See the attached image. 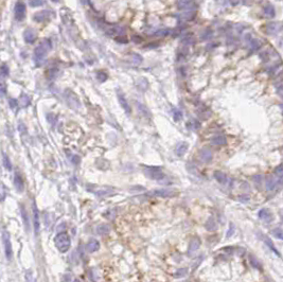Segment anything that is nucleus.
<instances>
[{
	"label": "nucleus",
	"mask_w": 283,
	"mask_h": 282,
	"mask_svg": "<svg viewBox=\"0 0 283 282\" xmlns=\"http://www.w3.org/2000/svg\"><path fill=\"white\" fill-rule=\"evenodd\" d=\"M52 48L51 42L48 39H45L42 42H40L34 50V54H33V57H34V62L36 64V66H40L44 63L45 58H46L48 52L50 51V49Z\"/></svg>",
	"instance_id": "1"
},
{
	"label": "nucleus",
	"mask_w": 283,
	"mask_h": 282,
	"mask_svg": "<svg viewBox=\"0 0 283 282\" xmlns=\"http://www.w3.org/2000/svg\"><path fill=\"white\" fill-rule=\"evenodd\" d=\"M55 246L60 252H66L70 248V238L66 232H60L54 239Z\"/></svg>",
	"instance_id": "2"
},
{
	"label": "nucleus",
	"mask_w": 283,
	"mask_h": 282,
	"mask_svg": "<svg viewBox=\"0 0 283 282\" xmlns=\"http://www.w3.org/2000/svg\"><path fill=\"white\" fill-rule=\"evenodd\" d=\"M178 191L173 188H165V189H158L154 190V191L147 192L146 196H151V197H173V196L177 195Z\"/></svg>",
	"instance_id": "3"
},
{
	"label": "nucleus",
	"mask_w": 283,
	"mask_h": 282,
	"mask_svg": "<svg viewBox=\"0 0 283 282\" xmlns=\"http://www.w3.org/2000/svg\"><path fill=\"white\" fill-rule=\"evenodd\" d=\"M144 174L149 178L155 179V180H160L165 177V173L159 168H155V167H147V168L144 170Z\"/></svg>",
	"instance_id": "4"
},
{
	"label": "nucleus",
	"mask_w": 283,
	"mask_h": 282,
	"mask_svg": "<svg viewBox=\"0 0 283 282\" xmlns=\"http://www.w3.org/2000/svg\"><path fill=\"white\" fill-rule=\"evenodd\" d=\"M26 17V4L23 2H17L15 5V18L21 21Z\"/></svg>",
	"instance_id": "5"
},
{
	"label": "nucleus",
	"mask_w": 283,
	"mask_h": 282,
	"mask_svg": "<svg viewBox=\"0 0 283 282\" xmlns=\"http://www.w3.org/2000/svg\"><path fill=\"white\" fill-rule=\"evenodd\" d=\"M3 243H4V249H5V254H7V259H11L12 258V254H13V252H12V246H11V242H10V236L9 233L7 232V231H4L3 232Z\"/></svg>",
	"instance_id": "6"
},
{
	"label": "nucleus",
	"mask_w": 283,
	"mask_h": 282,
	"mask_svg": "<svg viewBox=\"0 0 283 282\" xmlns=\"http://www.w3.org/2000/svg\"><path fill=\"white\" fill-rule=\"evenodd\" d=\"M117 96H118L119 103H120V105L122 106V109H124V112H125L126 114H130V104H128L127 101H126L124 94H123L122 92H120V91H119V92L117 93Z\"/></svg>",
	"instance_id": "7"
},
{
	"label": "nucleus",
	"mask_w": 283,
	"mask_h": 282,
	"mask_svg": "<svg viewBox=\"0 0 283 282\" xmlns=\"http://www.w3.org/2000/svg\"><path fill=\"white\" fill-rule=\"evenodd\" d=\"M50 16H51V12L44 10V11L37 12V13L34 15L33 18H34L35 21H37V22H42V21L47 20Z\"/></svg>",
	"instance_id": "8"
},
{
	"label": "nucleus",
	"mask_w": 283,
	"mask_h": 282,
	"mask_svg": "<svg viewBox=\"0 0 283 282\" xmlns=\"http://www.w3.org/2000/svg\"><path fill=\"white\" fill-rule=\"evenodd\" d=\"M36 32H35V30H33V29H27L26 31H25V33H23V38H25V40H26V42H28V44H32V42H34V40L36 39Z\"/></svg>",
	"instance_id": "9"
},
{
	"label": "nucleus",
	"mask_w": 283,
	"mask_h": 282,
	"mask_svg": "<svg viewBox=\"0 0 283 282\" xmlns=\"http://www.w3.org/2000/svg\"><path fill=\"white\" fill-rule=\"evenodd\" d=\"M200 157L204 162H210L213 158V155H212V152L209 149H203L200 152Z\"/></svg>",
	"instance_id": "10"
},
{
	"label": "nucleus",
	"mask_w": 283,
	"mask_h": 282,
	"mask_svg": "<svg viewBox=\"0 0 283 282\" xmlns=\"http://www.w3.org/2000/svg\"><path fill=\"white\" fill-rule=\"evenodd\" d=\"M259 217H260L262 221L266 222V223H269V222L273 221V214L272 212L269 211L268 209H262L259 211Z\"/></svg>",
	"instance_id": "11"
},
{
	"label": "nucleus",
	"mask_w": 283,
	"mask_h": 282,
	"mask_svg": "<svg viewBox=\"0 0 283 282\" xmlns=\"http://www.w3.org/2000/svg\"><path fill=\"white\" fill-rule=\"evenodd\" d=\"M100 248V243L95 239H91L88 243H87V251L88 252H95L99 250Z\"/></svg>",
	"instance_id": "12"
},
{
	"label": "nucleus",
	"mask_w": 283,
	"mask_h": 282,
	"mask_svg": "<svg viewBox=\"0 0 283 282\" xmlns=\"http://www.w3.org/2000/svg\"><path fill=\"white\" fill-rule=\"evenodd\" d=\"M280 30H281V26L279 23H269L268 26L266 27V32L270 35L277 34Z\"/></svg>",
	"instance_id": "13"
},
{
	"label": "nucleus",
	"mask_w": 283,
	"mask_h": 282,
	"mask_svg": "<svg viewBox=\"0 0 283 282\" xmlns=\"http://www.w3.org/2000/svg\"><path fill=\"white\" fill-rule=\"evenodd\" d=\"M33 213H34L33 214V217H34V228L36 233H38V231H39V215H38L37 208H36L35 205L33 207Z\"/></svg>",
	"instance_id": "14"
},
{
	"label": "nucleus",
	"mask_w": 283,
	"mask_h": 282,
	"mask_svg": "<svg viewBox=\"0 0 283 282\" xmlns=\"http://www.w3.org/2000/svg\"><path fill=\"white\" fill-rule=\"evenodd\" d=\"M187 150H188V143L187 142H181V143H178L176 147V154L177 156H182V155H185V153L187 152Z\"/></svg>",
	"instance_id": "15"
},
{
	"label": "nucleus",
	"mask_w": 283,
	"mask_h": 282,
	"mask_svg": "<svg viewBox=\"0 0 283 282\" xmlns=\"http://www.w3.org/2000/svg\"><path fill=\"white\" fill-rule=\"evenodd\" d=\"M200 239H193V240L190 242V245H189V252H190V254L195 252L198 248H200Z\"/></svg>",
	"instance_id": "16"
},
{
	"label": "nucleus",
	"mask_w": 283,
	"mask_h": 282,
	"mask_svg": "<svg viewBox=\"0 0 283 282\" xmlns=\"http://www.w3.org/2000/svg\"><path fill=\"white\" fill-rule=\"evenodd\" d=\"M213 177L215 178V180H217L220 184H226V182H227V176H226V174H224L223 172H220V171H215L213 174Z\"/></svg>",
	"instance_id": "17"
},
{
	"label": "nucleus",
	"mask_w": 283,
	"mask_h": 282,
	"mask_svg": "<svg viewBox=\"0 0 283 282\" xmlns=\"http://www.w3.org/2000/svg\"><path fill=\"white\" fill-rule=\"evenodd\" d=\"M211 143L213 145H224L227 143V139L224 136H215L211 139Z\"/></svg>",
	"instance_id": "18"
},
{
	"label": "nucleus",
	"mask_w": 283,
	"mask_h": 282,
	"mask_svg": "<svg viewBox=\"0 0 283 282\" xmlns=\"http://www.w3.org/2000/svg\"><path fill=\"white\" fill-rule=\"evenodd\" d=\"M95 193L97 194V195L104 197V196H108V195H110V194L114 193V190H112V188H102V189L97 190Z\"/></svg>",
	"instance_id": "19"
},
{
	"label": "nucleus",
	"mask_w": 283,
	"mask_h": 282,
	"mask_svg": "<svg viewBox=\"0 0 283 282\" xmlns=\"http://www.w3.org/2000/svg\"><path fill=\"white\" fill-rule=\"evenodd\" d=\"M264 14L266 17H268V18H273V17H275V15H276V11H275V7H273V5L268 4V5H265L264 7Z\"/></svg>",
	"instance_id": "20"
},
{
	"label": "nucleus",
	"mask_w": 283,
	"mask_h": 282,
	"mask_svg": "<svg viewBox=\"0 0 283 282\" xmlns=\"http://www.w3.org/2000/svg\"><path fill=\"white\" fill-rule=\"evenodd\" d=\"M277 186V180L275 179L274 177H268L266 179V182H265V188L266 190L270 191V190H274Z\"/></svg>",
	"instance_id": "21"
},
{
	"label": "nucleus",
	"mask_w": 283,
	"mask_h": 282,
	"mask_svg": "<svg viewBox=\"0 0 283 282\" xmlns=\"http://www.w3.org/2000/svg\"><path fill=\"white\" fill-rule=\"evenodd\" d=\"M109 231H110V227H109V225H107V224H103V225H100V226L97 227V232L99 233V234H101V236L107 234Z\"/></svg>",
	"instance_id": "22"
},
{
	"label": "nucleus",
	"mask_w": 283,
	"mask_h": 282,
	"mask_svg": "<svg viewBox=\"0 0 283 282\" xmlns=\"http://www.w3.org/2000/svg\"><path fill=\"white\" fill-rule=\"evenodd\" d=\"M31 103V98L27 94V93H22L20 96V104L22 107H27Z\"/></svg>",
	"instance_id": "23"
},
{
	"label": "nucleus",
	"mask_w": 283,
	"mask_h": 282,
	"mask_svg": "<svg viewBox=\"0 0 283 282\" xmlns=\"http://www.w3.org/2000/svg\"><path fill=\"white\" fill-rule=\"evenodd\" d=\"M15 186L18 189V191H22L23 189V180L22 178L20 177V175L16 174L15 175Z\"/></svg>",
	"instance_id": "24"
},
{
	"label": "nucleus",
	"mask_w": 283,
	"mask_h": 282,
	"mask_svg": "<svg viewBox=\"0 0 283 282\" xmlns=\"http://www.w3.org/2000/svg\"><path fill=\"white\" fill-rule=\"evenodd\" d=\"M206 228L207 230L209 231H213L214 229H216V222L213 217H210V219H208V222H207V224H206Z\"/></svg>",
	"instance_id": "25"
},
{
	"label": "nucleus",
	"mask_w": 283,
	"mask_h": 282,
	"mask_svg": "<svg viewBox=\"0 0 283 282\" xmlns=\"http://www.w3.org/2000/svg\"><path fill=\"white\" fill-rule=\"evenodd\" d=\"M9 73H10V69L7 65H2L1 67H0V75H1L2 79L7 77V75H9Z\"/></svg>",
	"instance_id": "26"
},
{
	"label": "nucleus",
	"mask_w": 283,
	"mask_h": 282,
	"mask_svg": "<svg viewBox=\"0 0 283 282\" xmlns=\"http://www.w3.org/2000/svg\"><path fill=\"white\" fill-rule=\"evenodd\" d=\"M9 105L13 112H17L18 110V103H17V100H15V99H9Z\"/></svg>",
	"instance_id": "27"
},
{
	"label": "nucleus",
	"mask_w": 283,
	"mask_h": 282,
	"mask_svg": "<svg viewBox=\"0 0 283 282\" xmlns=\"http://www.w3.org/2000/svg\"><path fill=\"white\" fill-rule=\"evenodd\" d=\"M172 112H173L174 119L176 120V121H179V120L182 118V112H181L179 109H177V108H173V109H172Z\"/></svg>",
	"instance_id": "28"
},
{
	"label": "nucleus",
	"mask_w": 283,
	"mask_h": 282,
	"mask_svg": "<svg viewBox=\"0 0 283 282\" xmlns=\"http://www.w3.org/2000/svg\"><path fill=\"white\" fill-rule=\"evenodd\" d=\"M97 79L99 82L103 83V82H105L107 80V74L104 71H99V72H97Z\"/></svg>",
	"instance_id": "29"
},
{
	"label": "nucleus",
	"mask_w": 283,
	"mask_h": 282,
	"mask_svg": "<svg viewBox=\"0 0 283 282\" xmlns=\"http://www.w3.org/2000/svg\"><path fill=\"white\" fill-rule=\"evenodd\" d=\"M250 47L252 50H258L261 48V42L258 39H251L250 42Z\"/></svg>",
	"instance_id": "30"
},
{
	"label": "nucleus",
	"mask_w": 283,
	"mask_h": 282,
	"mask_svg": "<svg viewBox=\"0 0 283 282\" xmlns=\"http://www.w3.org/2000/svg\"><path fill=\"white\" fill-rule=\"evenodd\" d=\"M249 261H250L251 265H252L253 267H255V268H261L260 262L258 261V260L255 259V258L253 256H249Z\"/></svg>",
	"instance_id": "31"
},
{
	"label": "nucleus",
	"mask_w": 283,
	"mask_h": 282,
	"mask_svg": "<svg viewBox=\"0 0 283 282\" xmlns=\"http://www.w3.org/2000/svg\"><path fill=\"white\" fill-rule=\"evenodd\" d=\"M264 242L266 243V245H268V247L270 248V249H272L273 251H274V252H276V254H278V256H279V252L277 251L276 247H275L274 245H273V242H272V240H270V239H269V238H265V239H264Z\"/></svg>",
	"instance_id": "32"
},
{
	"label": "nucleus",
	"mask_w": 283,
	"mask_h": 282,
	"mask_svg": "<svg viewBox=\"0 0 283 282\" xmlns=\"http://www.w3.org/2000/svg\"><path fill=\"white\" fill-rule=\"evenodd\" d=\"M273 234L275 236V238H278L279 240H282L283 239V234H282V230L280 228H277L273 230Z\"/></svg>",
	"instance_id": "33"
},
{
	"label": "nucleus",
	"mask_w": 283,
	"mask_h": 282,
	"mask_svg": "<svg viewBox=\"0 0 283 282\" xmlns=\"http://www.w3.org/2000/svg\"><path fill=\"white\" fill-rule=\"evenodd\" d=\"M44 0H30V5L33 7H40V5L44 4Z\"/></svg>",
	"instance_id": "34"
},
{
	"label": "nucleus",
	"mask_w": 283,
	"mask_h": 282,
	"mask_svg": "<svg viewBox=\"0 0 283 282\" xmlns=\"http://www.w3.org/2000/svg\"><path fill=\"white\" fill-rule=\"evenodd\" d=\"M275 174L278 176L279 178H282V175H283V171H282V164H279L278 167H277L276 169H275Z\"/></svg>",
	"instance_id": "35"
},
{
	"label": "nucleus",
	"mask_w": 283,
	"mask_h": 282,
	"mask_svg": "<svg viewBox=\"0 0 283 282\" xmlns=\"http://www.w3.org/2000/svg\"><path fill=\"white\" fill-rule=\"evenodd\" d=\"M3 163H4L5 168L9 169V170H11V169H12L11 162H10V159L7 158V156L5 154H3Z\"/></svg>",
	"instance_id": "36"
},
{
	"label": "nucleus",
	"mask_w": 283,
	"mask_h": 282,
	"mask_svg": "<svg viewBox=\"0 0 283 282\" xmlns=\"http://www.w3.org/2000/svg\"><path fill=\"white\" fill-rule=\"evenodd\" d=\"M252 180L255 182V184H261L263 180V176L261 174H258V175H253L252 176Z\"/></svg>",
	"instance_id": "37"
},
{
	"label": "nucleus",
	"mask_w": 283,
	"mask_h": 282,
	"mask_svg": "<svg viewBox=\"0 0 283 282\" xmlns=\"http://www.w3.org/2000/svg\"><path fill=\"white\" fill-rule=\"evenodd\" d=\"M0 92L2 94L5 93V84L3 83V81H0Z\"/></svg>",
	"instance_id": "38"
},
{
	"label": "nucleus",
	"mask_w": 283,
	"mask_h": 282,
	"mask_svg": "<svg viewBox=\"0 0 283 282\" xmlns=\"http://www.w3.org/2000/svg\"><path fill=\"white\" fill-rule=\"evenodd\" d=\"M240 201L241 202H244V203H246V202L249 201V196L248 195H242L240 196Z\"/></svg>",
	"instance_id": "39"
},
{
	"label": "nucleus",
	"mask_w": 283,
	"mask_h": 282,
	"mask_svg": "<svg viewBox=\"0 0 283 282\" xmlns=\"http://www.w3.org/2000/svg\"><path fill=\"white\" fill-rule=\"evenodd\" d=\"M229 2H230V4H232V5H237L240 3V0H229Z\"/></svg>",
	"instance_id": "40"
},
{
	"label": "nucleus",
	"mask_w": 283,
	"mask_h": 282,
	"mask_svg": "<svg viewBox=\"0 0 283 282\" xmlns=\"http://www.w3.org/2000/svg\"><path fill=\"white\" fill-rule=\"evenodd\" d=\"M115 39H116V40H120L119 42H124V44H125V42H127V39H126V38H124V37H123V38L115 37Z\"/></svg>",
	"instance_id": "41"
},
{
	"label": "nucleus",
	"mask_w": 283,
	"mask_h": 282,
	"mask_svg": "<svg viewBox=\"0 0 283 282\" xmlns=\"http://www.w3.org/2000/svg\"><path fill=\"white\" fill-rule=\"evenodd\" d=\"M52 1H53V2H58L60 0H52Z\"/></svg>",
	"instance_id": "42"
}]
</instances>
